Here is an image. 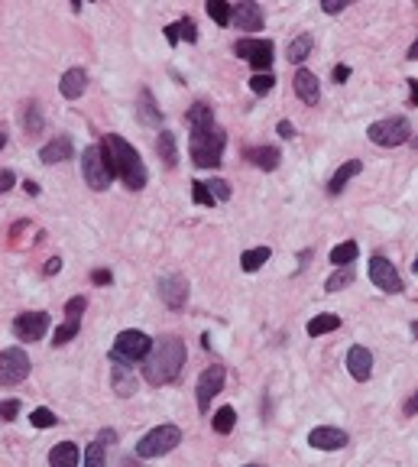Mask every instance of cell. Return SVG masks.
I'll use <instances>...</instances> for the list:
<instances>
[{"label":"cell","instance_id":"49","mask_svg":"<svg viewBox=\"0 0 418 467\" xmlns=\"http://www.w3.org/2000/svg\"><path fill=\"white\" fill-rule=\"evenodd\" d=\"M347 78H350V65H334V81L344 84Z\"/></svg>","mask_w":418,"mask_h":467},{"label":"cell","instance_id":"46","mask_svg":"<svg viewBox=\"0 0 418 467\" xmlns=\"http://www.w3.org/2000/svg\"><path fill=\"white\" fill-rule=\"evenodd\" d=\"M91 279H94V283H98V286H111V283H114V276H111V269H94V273H91Z\"/></svg>","mask_w":418,"mask_h":467},{"label":"cell","instance_id":"26","mask_svg":"<svg viewBox=\"0 0 418 467\" xmlns=\"http://www.w3.org/2000/svg\"><path fill=\"white\" fill-rule=\"evenodd\" d=\"M337 328H341V315L324 312V315H315L305 331H308L312 337H321V334H331V331H337Z\"/></svg>","mask_w":418,"mask_h":467},{"label":"cell","instance_id":"48","mask_svg":"<svg viewBox=\"0 0 418 467\" xmlns=\"http://www.w3.org/2000/svg\"><path fill=\"white\" fill-rule=\"evenodd\" d=\"M405 84H409V101L418 108V78H405Z\"/></svg>","mask_w":418,"mask_h":467},{"label":"cell","instance_id":"28","mask_svg":"<svg viewBox=\"0 0 418 467\" xmlns=\"http://www.w3.org/2000/svg\"><path fill=\"white\" fill-rule=\"evenodd\" d=\"M357 257H360L357 240H344V244H337L334 250H331V263H334V269L354 266V260H357Z\"/></svg>","mask_w":418,"mask_h":467},{"label":"cell","instance_id":"33","mask_svg":"<svg viewBox=\"0 0 418 467\" xmlns=\"http://www.w3.org/2000/svg\"><path fill=\"white\" fill-rule=\"evenodd\" d=\"M354 283V266H341V269H334V276L324 283V289L327 292H341L344 286H350Z\"/></svg>","mask_w":418,"mask_h":467},{"label":"cell","instance_id":"57","mask_svg":"<svg viewBox=\"0 0 418 467\" xmlns=\"http://www.w3.org/2000/svg\"><path fill=\"white\" fill-rule=\"evenodd\" d=\"M4 146H7V133H0V150H4Z\"/></svg>","mask_w":418,"mask_h":467},{"label":"cell","instance_id":"31","mask_svg":"<svg viewBox=\"0 0 418 467\" xmlns=\"http://www.w3.org/2000/svg\"><path fill=\"white\" fill-rule=\"evenodd\" d=\"M214 432H218V435H230V432H234V425H237V412L230 406H221L218 409V412H214Z\"/></svg>","mask_w":418,"mask_h":467},{"label":"cell","instance_id":"1","mask_svg":"<svg viewBox=\"0 0 418 467\" xmlns=\"http://www.w3.org/2000/svg\"><path fill=\"white\" fill-rule=\"evenodd\" d=\"M185 357H188V351H185V341H179L175 334H166V337H159V341H152L149 357L143 360L146 383H152V386L172 383L175 376L182 373Z\"/></svg>","mask_w":418,"mask_h":467},{"label":"cell","instance_id":"54","mask_svg":"<svg viewBox=\"0 0 418 467\" xmlns=\"http://www.w3.org/2000/svg\"><path fill=\"white\" fill-rule=\"evenodd\" d=\"M23 189H26V195H39V185H36V182H30V179L23 182Z\"/></svg>","mask_w":418,"mask_h":467},{"label":"cell","instance_id":"3","mask_svg":"<svg viewBox=\"0 0 418 467\" xmlns=\"http://www.w3.org/2000/svg\"><path fill=\"white\" fill-rule=\"evenodd\" d=\"M224 130L218 127H205V130H191L188 137V153H191V162L198 169H214L221 166V156H224Z\"/></svg>","mask_w":418,"mask_h":467},{"label":"cell","instance_id":"34","mask_svg":"<svg viewBox=\"0 0 418 467\" xmlns=\"http://www.w3.org/2000/svg\"><path fill=\"white\" fill-rule=\"evenodd\" d=\"M104 464H107V444L104 441L88 444V451H84V467H104Z\"/></svg>","mask_w":418,"mask_h":467},{"label":"cell","instance_id":"44","mask_svg":"<svg viewBox=\"0 0 418 467\" xmlns=\"http://www.w3.org/2000/svg\"><path fill=\"white\" fill-rule=\"evenodd\" d=\"M347 7L344 0H321V10H324L327 16H334V13H341V10Z\"/></svg>","mask_w":418,"mask_h":467},{"label":"cell","instance_id":"10","mask_svg":"<svg viewBox=\"0 0 418 467\" xmlns=\"http://www.w3.org/2000/svg\"><path fill=\"white\" fill-rule=\"evenodd\" d=\"M224 380H227V370H224L221 364H214V367L201 370V376H198V386H195L198 409H201V412H208V409H211V399L224 390Z\"/></svg>","mask_w":418,"mask_h":467},{"label":"cell","instance_id":"4","mask_svg":"<svg viewBox=\"0 0 418 467\" xmlns=\"http://www.w3.org/2000/svg\"><path fill=\"white\" fill-rule=\"evenodd\" d=\"M366 137H370V143L383 146V150H392V146H402L412 140V123L409 117H383V120L366 127Z\"/></svg>","mask_w":418,"mask_h":467},{"label":"cell","instance_id":"47","mask_svg":"<svg viewBox=\"0 0 418 467\" xmlns=\"http://www.w3.org/2000/svg\"><path fill=\"white\" fill-rule=\"evenodd\" d=\"M276 130H279L282 140H292V137H295V127H292L289 120H279V127H276Z\"/></svg>","mask_w":418,"mask_h":467},{"label":"cell","instance_id":"16","mask_svg":"<svg viewBox=\"0 0 418 467\" xmlns=\"http://www.w3.org/2000/svg\"><path fill=\"white\" fill-rule=\"evenodd\" d=\"M111 383H114L117 396L127 399V396H133V393H137V373H133V367H130V364L111 357Z\"/></svg>","mask_w":418,"mask_h":467},{"label":"cell","instance_id":"2","mask_svg":"<svg viewBox=\"0 0 418 467\" xmlns=\"http://www.w3.org/2000/svg\"><path fill=\"white\" fill-rule=\"evenodd\" d=\"M101 150H104V156H107L111 172L123 179V185H127L130 192L146 189V179H149L146 176V166H143V159H140V153L127 143V140L117 137V133H107V137L101 140Z\"/></svg>","mask_w":418,"mask_h":467},{"label":"cell","instance_id":"58","mask_svg":"<svg viewBox=\"0 0 418 467\" xmlns=\"http://www.w3.org/2000/svg\"><path fill=\"white\" fill-rule=\"evenodd\" d=\"M409 143H412V150H415V153H418V137H412Z\"/></svg>","mask_w":418,"mask_h":467},{"label":"cell","instance_id":"39","mask_svg":"<svg viewBox=\"0 0 418 467\" xmlns=\"http://www.w3.org/2000/svg\"><path fill=\"white\" fill-rule=\"evenodd\" d=\"M191 198H195V205H205V208H214L218 201H214V195L208 192L205 182H191Z\"/></svg>","mask_w":418,"mask_h":467},{"label":"cell","instance_id":"32","mask_svg":"<svg viewBox=\"0 0 418 467\" xmlns=\"http://www.w3.org/2000/svg\"><path fill=\"white\" fill-rule=\"evenodd\" d=\"M20 120H23V130L30 133V137H33V133H39V130H43V114H39V108H36V104H26V108H23V114H20Z\"/></svg>","mask_w":418,"mask_h":467},{"label":"cell","instance_id":"19","mask_svg":"<svg viewBox=\"0 0 418 467\" xmlns=\"http://www.w3.org/2000/svg\"><path fill=\"white\" fill-rule=\"evenodd\" d=\"M295 94L305 101V104H318L321 101V88H318V78H315V72H308V69H298L295 72Z\"/></svg>","mask_w":418,"mask_h":467},{"label":"cell","instance_id":"59","mask_svg":"<svg viewBox=\"0 0 418 467\" xmlns=\"http://www.w3.org/2000/svg\"><path fill=\"white\" fill-rule=\"evenodd\" d=\"M123 467H140V464H137V461H123Z\"/></svg>","mask_w":418,"mask_h":467},{"label":"cell","instance_id":"18","mask_svg":"<svg viewBox=\"0 0 418 467\" xmlns=\"http://www.w3.org/2000/svg\"><path fill=\"white\" fill-rule=\"evenodd\" d=\"M75 156V146H72V137H55L52 143H46L43 150H39V159L46 162V166H55V162H65Z\"/></svg>","mask_w":418,"mask_h":467},{"label":"cell","instance_id":"53","mask_svg":"<svg viewBox=\"0 0 418 467\" xmlns=\"http://www.w3.org/2000/svg\"><path fill=\"white\" fill-rule=\"evenodd\" d=\"M59 269H62V260H59V257L46 263V273H49V276H52V273H59Z\"/></svg>","mask_w":418,"mask_h":467},{"label":"cell","instance_id":"8","mask_svg":"<svg viewBox=\"0 0 418 467\" xmlns=\"http://www.w3.org/2000/svg\"><path fill=\"white\" fill-rule=\"evenodd\" d=\"M30 376V357L23 347H7L0 354V386H16Z\"/></svg>","mask_w":418,"mask_h":467},{"label":"cell","instance_id":"22","mask_svg":"<svg viewBox=\"0 0 418 467\" xmlns=\"http://www.w3.org/2000/svg\"><path fill=\"white\" fill-rule=\"evenodd\" d=\"M185 123H188L191 130H205V127H214V108L205 104V101H198L185 111Z\"/></svg>","mask_w":418,"mask_h":467},{"label":"cell","instance_id":"35","mask_svg":"<svg viewBox=\"0 0 418 467\" xmlns=\"http://www.w3.org/2000/svg\"><path fill=\"white\" fill-rule=\"evenodd\" d=\"M208 16H211L218 26H227L230 23V4H224V0H211V4H205Z\"/></svg>","mask_w":418,"mask_h":467},{"label":"cell","instance_id":"6","mask_svg":"<svg viewBox=\"0 0 418 467\" xmlns=\"http://www.w3.org/2000/svg\"><path fill=\"white\" fill-rule=\"evenodd\" d=\"M81 176L94 192H104L107 185H111L114 172H111V166H107V156H104V150H101V143H91L81 153Z\"/></svg>","mask_w":418,"mask_h":467},{"label":"cell","instance_id":"36","mask_svg":"<svg viewBox=\"0 0 418 467\" xmlns=\"http://www.w3.org/2000/svg\"><path fill=\"white\" fill-rule=\"evenodd\" d=\"M273 84H276L273 72H256V75L250 78V91L253 94H269L273 91Z\"/></svg>","mask_w":418,"mask_h":467},{"label":"cell","instance_id":"38","mask_svg":"<svg viewBox=\"0 0 418 467\" xmlns=\"http://www.w3.org/2000/svg\"><path fill=\"white\" fill-rule=\"evenodd\" d=\"M30 422L36 425V429H52L59 419H55L52 409H33V412H30Z\"/></svg>","mask_w":418,"mask_h":467},{"label":"cell","instance_id":"52","mask_svg":"<svg viewBox=\"0 0 418 467\" xmlns=\"http://www.w3.org/2000/svg\"><path fill=\"white\" fill-rule=\"evenodd\" d=\"M415 412H418V393L409 399V403H405V415H415Z\"/></svg>","mask_w":418,"mask_h":467},{"label":"cell","instance_id":"29","mask_svg":"<svg viewBox=\"0 0 418 467\" xmlns=\"http://www.w3.org/2000/svg\"><path fill=\"white\" fill-rule=\"evenodd\" d=\"M269 257H273L269 247H253V250H244L240 266H244V273H256V269H263V263H266Z\"/></svg>","mask_w":418,"mask_h":467},{"label":"cell","instance_id":"21","mask_svg":"<svg viewBox=\"0 0 418 467\" xmlns=\"http://www.w3.org/2000/svg\"><path fill=\"white\" fill-rule=\"evenodd\" d=\"M78 461H81V451L75 441H59L49 451V467H78Z\"/></svg>","mask_w":418,"mask_h":467},{"label":"cell","instance_id":"17","mask_svg":"<svg viewBox=\"0 0 418 467\" xmlns=\"http://www.w3.org/2000/svg\"><path fill=\"white\" fill-rule=\"evenodd\" d=\"M347 370H350V376L357 380V383H366L373 376V354L366 351L363 344H354L347 351Z\"/></svg>","mask_w":418,"mask_h":467},{"label":"cell","instance_id":"41","mask_svg":"<svg viewBox=\"0 0 418 467\" xmlns=\"http://www.w3.org/2000/svg\"><path fill=\"white\" fill-rule=\"evenodd\" d=\"M175 26H179V39H185V43H198V30H195V20H191V16H182Z\"/></svg>","mask_w":418,"mask_h":467},{"label":"cell","instance_id":"25","mask_svg":"<svg viewBox=\"0 0 418 467\" xmlns=\"http://www.w3.org/2000/svg\"><path fill=\"white\" fill-rule=\"evenodd\" d=\"M137 114L146 127H159L162 123V111L156 108V101H152V91H140V101H137Z\"/></svg>","mask_w":418,"mask_h":467},{"label":"cell","instance_id":"50","mask_svg":"<svg viewBox=\"0 0 418 467\" xmlns=\"http://www.w3.org/2000/svg\"><path fill=\"white\" fill-rule=\"evenodd\" d=\"M166 39H169V46H179V26L175 23L166 26Z\"/></svg>","mask_w":418,"mask_h":467},{"label":"cell","instance_id":"14","mask_svg":"<svg viewBox=\"0 0 418 467\" xmlns=\"http://www.w3.org/2000/svg\"><path fill=\"white\" fill-rule=\"evenodd\" d=\"M263 7L253 4V0H244V4H230V23H237V30H247V33H256L263 30Z\"/></svg>","mask_w":418,"mask_h":467},{"label":"cell","instance_id":"45","mask_svg":"<svg viewBox=\"0 0 418 467\" xmlns=\"http://www.w3.org/2000/svg\"><path fill=\"white\" fill-rule=\"evenodd\" d=\"M13 182H16L13 172H10V169H0V192H10V189H13Z\"/></svg>","mask_w":418,"mask_h":467},{"label":"cell","instance_id":"55","mask_svg":"<svg viewBox=\"0 0 418 467\" xmlns=\"http://www.w3.org/2000/svg\"><path fill=\"white\" fill-rule=\"evenodd\" d=\"M405 59L418 62V39H415V43H412V46H409V55H405Z\"/></svg>","mask_w":418,"mask_h":467},{"label":"cell","instance_id":"12","mask_svg":"<svg viewBox=\"0 0 418 467\" xmlns=\"http://www.w3.org/2000/svg\"><path fill=\"white\" fill-rule=\"evenodd\" d=\"M49 331V315L46 312H23L13 318V334L20 341H39Z\"/></svg>","mask_w":418,"mask_h":467},{"label":"cell","instance_id":"56","mask_svg":"<svg viewBox=\"0 0 418 467\" xmlns=\"http://www.w3.org/2000/svg\"><path fill=\"white\" fill-rule=\"evenodd\" d=\"M412 337L418 341V322H412Z\"/></svg>","mask_w":418,"mask_h":467},{"label":"cell","instance_id":"13","mask_svg":"<svg viewBox=\"0 0 418 467\" xmlns=\"http://www.w3.org/2000/svg\"><path fill=\"white\" fill-rule=\"evenodd\" d=\"M159 299L166 302L169 308H185V302H188V279L179 273H169L159 279Z\"/></svg>","mask_w":418,"mask_h":467},{"label":"cell","instance_id":"20","mask_svg":"<svg viewBox=\"0 0 418 467\" xmlns=\"http://www.w3.org/2000/svg\"><path fill=\"white\" fill-rule=\"evenodd\" d=\"M84 88H88V72H84V69H69L65 75H62V81H59L62 98H69V101L81 98Z\"/></svg>","mask_w":418,"mask_h":467},{"label":"cell","instance_id":"61","mask_svg":"<svg viewBox=\"0 0 418 467\" xmlns=\"http://www.w3.org/2000/svg\"><path fill=\"white\" fill-rule=\"evenodd\" d=\"M247 467H259V464H247Z\"/></svg>","mask_w":418,"mask_h":467},{"label":"cell","instance_id":"9","mask_svg":"<svg viewBox=\"0 0 418 467\" xmlns=\"http://www.w3.org/2000/svg\"><path fill=\"white\" fill-rule=\"evenodd\" d=\"M234 55L250 59V65L256 72H269V65H273V43L269 39H237Z\"/></svg>","mask_w":418,"mask_h":467},{"label":"cell","instance_id":"11","mask_svg":"<svg viewBox=\"0 0 418 467\" xmlns=\"http://www.w3.org/2000/svg\"><path fill=\"white\" fill-rule=\"evenodd\" d=\"M370 283L376 286V289H383V292H389V296H399V292L405 289L402 286V276L395 273V266L386 260V257H373L370 260Z\"/></svg>","mask_w":418,"mask_h":467},{"label":"cell","instance_id":"51","mask_svg":"<svg viewBox=\"0 0 418 467\" xmlns=\"http://www.w3.org/2000/svg\"><path fill=\"white\" fill-rule=\"evenodd\" d=\"M98 441H104V444H114V441H117V432L104 429V432H101V435H98Z\"/></svg>","mask_w":418,"mask_h":467},{"label":"cell","instance_id":"15","mask_svg":"<svg viewBox=\"0 0 418 467\" xmlns=\"http://www.w3.org/2000/svg\"><path fill=\"white\" fill-rule=\"evenodd\" d=\"M347 432L334 429V425H318V429L308 432V444L318 451H341V448H347Z\"/></svg>","mask_w":418,"mask_h":467},{"label":"cell","instance_id":"43","mask_svg":"<svg viewBox=\"0 0 418 467\" xmlns=\"http://www.w3.org/2000/svg\"><path fill=\"white\" fill-rule=\"evenodd\" d=\"M16 415H20V403H16V399H7V403H0V419H4V422L16 419Z\"/></svg>","mask_w":418,"mask_h":467},{"label":"cell","instance_id":"42","mask_svg":"<svg viewBox=\"0 0 418 467\" xmlns=\"http://www.w3.org/2000/svg\"><path fill=\"white\" fill-rule=\"evenodd\" d=\"M208 185V192L214 195V201H227L230 198V185L224 182V179H211V182H205Z\"/></svg>","mask_w":418,"mask_h":467},{"label":"cell","instance_id":"40","mask_svg":"<svg viewBox=\"0 0 418 467\" xmlns=\"http://www.w3.org/2000/svg\"><path fill=\"white\" fill-rule=\"evenodd\" d=\"M84 308H88V299H84V296H75V299L65 302V315H69V322H81Z\"/></svg>","mask_w":418,"mask_h":467},{"label":"cell","instance_id":"27","mask_svg":"<svg viewBox=\"0 0 418 467\" xmlns=\"http://www.w3.org/2000/svg\"><path fill=\"white\" fill-rule=\"evenodd\" d=\"M156 153H159V159L166 162V166H175V162H179V143H175V133L159 130V137H156Z\"/></svg>","mask_w":418,"mask_h":467},{"label":"cell","instance_id":"30","mask_svg":"<svg viewBox=\"0 0 418 467\" xmlns=\"http://www.w3.org/2000/svg\"><path fill=\"white\" fill-rule=\"evenodd\" d=\"M315 46V36L312 33H302V36H295L289 43V62H295V65H302L305 59H308V52H312Z\"/></svg>","mask_w":418,"mask_h":467},{"label":"cell","instance_id":"23","mask_svg":"<svg viewBox=\"0 0 418 467\" xmlns=\"http://www.w3.org/2000/svg\"><path fill=\"white\" fill-rule=\"evenodd\" d=\"M360 172H363V162H360V159H347V162H344V166L334 172V176H331V182H327V192H331V195H341L344 185H347L354 176H360Z\"/></svg>","mask_w":418,"mask_h":467},{"label":"cell","instance_id":"7","mask_svg":"<svg viewBox=\"0 0 418 467\" xmlns=\"http://www.w3.org/2000/svg\"><path fill=\"white\" fill-rule=\"evenodd\" d=\"M152 351V337L146 331H120L114 341V351L111 357L123 360V364H133V360H146Z\"/></svg>","mask_w":418,"mask_h":467},{"label":"cell","instance_id":"5","mask_svg":"<svg viewBox=\"0 0 418 467\" xmlns=\"http://www.w3.org/2000/svg\"><path fill=\"white\" fill-rule=\"evenodd\" d=\"M182 444V429L179 425H159V429L146 432L137 444V454L140 458H162V454L175 451Z\"/></svg>","mask_w":418,"mask_h":467},{"label":"cell","instance_id":"60","mask_svg":"<svg viewBox=\"0 0 418 467\" xmlns=\"http://www.w3.org/2000/svg\"><path fill=\"white\" fill-rule=\"evenodd\" d=\"M412 269H415V273H418V257H415V263H412Z\"/></svg>","mask_w":418,"mask_h":467},{"label":"cell","instance_id":"24","mask_svg":"<svg viewBox=\"0 0 418 467\" xmlns=\"http://www.w3.org/2000/svg\"><path fill=\"white\" fill-rule=\"evenodd\" d=\"M247 159H250L256 169H263V172H273V169L279 166L282 153L276 146H256V150H247Z\"/></svg>","mask_w":418,"mask_h":467},{"label":"cell","instance_id":"37","mask_svg":"<svg viewBox=\"0 0 418 467\" xmlns=\"http://www.w3.org/2000/svg\"><path fill=\"white\" fill-rule=\"evenodd\" d=\"M78 331H81V322H65V325H59V328H55V337H52V344H55V347L69 344V341H72V337L78 334Z\"/></svg>","mask_w":418,"mask_h":467}]
</instances>
